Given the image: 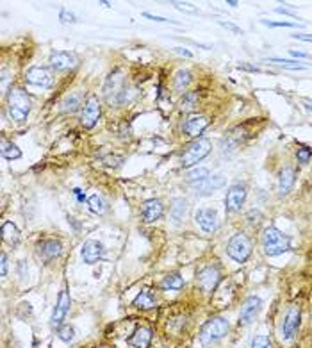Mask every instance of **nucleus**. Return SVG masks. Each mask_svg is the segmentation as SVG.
Wrapping results in <instances>:
<instances>
[{
  "mask_svg": "<svg viewBox=\"0 0 312 348\" xmlns=\"http://www.w3.org/2000/svg\"><path fill=\"white\" fill-rule=\"evenodd\" d=\"M31 113V99L24 88L13 86L8 93V115L11 122L24 123Z\"/></svg>",
  "mask_w": 312,
  "mask_h": 348,
  "instance_id": "1",
  "label": "nucleus"
},
{
  "mask_svg": "<svg viewBox=\"0 0 312 348\" xmlns=\"http://www.w3.org/2000/svg\"><path fill=\"white\" fill-rule=\"evenodd\" d=\"M260 241H262L264 254L269 255V257H275V255L284 254L289 250V238L276 227H267L262 232Z\"/></svg>",
  "mask_w": 312,
  "mask_h": 348,
  "instance_id": "2",
  "label": "nucleus"
},
{
  "mask_svg": "<svg viewBox=\"0 0 312 348\" xmlns=\"http://www.w3.org/2000/svg\"><path fill=\"white\" fill-rule=\"evenodd\" d=\"M228 319L223 318V316H216V318H211L200 330V343L203 346H211V344L218 343L219 339L227 336L228 332Z\"/></svg>",
  "mask_w": 312,
  "mask_h": 348,
  "instance_id": "3",
  "label": "nucleus"
},
{
  "mask_svg": "<svg viewBox=\"0 0 312 348\" xmlns=\"http://www.w3.org/2000/svg\"><path fill=\"white\" fill-rule=\"evenodd\" d=\"M211 150H212V145H211V141H209V139H205V138L195 139V141L187 145L186 150L182 152V157H180V161H182V166H184V168L195 166V164L200 163L203 157L209 156V154H211Z\"/></svg>",
  "mask_w": 312,
  "mask_h": 348,
  "instance_id": "4",
  "label": "nucleus"
},
{
  "mask_svg": "<svg viewBox=\"0 0 312 348\" xmlns=\"http://www.w3.org/2000/svg\"><path fill=\"white\" fill-rule=\"evenodd\" d=\"M227 254L235 262H246L251 255V241L244 232H237L227 243Z\"/></svg>",
  "mask_w": 312,
  "mask_h": 348,
  "instance_id": "5",
  "label": "nucleus"
},
{
  "mask_svg": "<svg viewBox=\"0 0 312 348\" xmlns=\"http://www.w3.org/2000/svg\"><path fill=\"white\" fill-rule=\"evenodd\" d=\"M100 113L102 107L98 97L97 95H89L81 109V123L86 129H93L100 120Z\"/></svg>",
  "mask_w": 312,
  "mask_h": 348,
  "instance_id": "6",
  "label": "nucleus"
},
{
  "mask_svg": "<svg viewBox=\"0 0 312 348\" xmlns=\"http://www.w3.org/2000/svg\"><path fill=\"white\" fill-rule=\"evenodd\" d=\"M70 307H72V298H70L68 289H63L59 293V298H57L56 307L52 311V316H50V325L54 328H59L63 323H65L66 316L70 312Z\"/></svg>",
  "mask_w": 312,
  "mask_h": 348,
  "instance_id": "7",
  "label": "nucleus"
},
{
  "mask_svg": "<svg viewBox=\"0 0 312 348\" xmlns=\"http://www.w3.org/2000/svg\"><path fill=\"white\" fill-rule=\"evenodd\" d=\"M219 280H221V275H219V270L216 266L202 268L196 275V284L203 293H212L219 284Z\"/></svg>",
  "mask_w": 312,
  "mask_h": 348,
  "instance_id": "8",
  "label": "nucleus"
},
{
  "mask_svg": "<svg viewBox=\"0 0 312 348\" xmlns=\"http://www.w3.org/2000/svg\"><path fill=\"white\" fill-rule=\"evenodd\" d=\"M300 321H301L300 307L298 305H291L287 309V312H285L284 325H282V337H284V341H291L296 336V330L300 327Z\"/></svg>",
  "mask_w": 312,
  "mask_h": 348,
  "instance_id": "9",
  "label": "nucleus"
},
{
  "mask_svg": "<svg viewBox=\"0 0 312 348\" xmlns=\"http://www.w3.org/2000/svg\"><path fill=\"white\" fill-rule=\"evenodd\" d=\"M25 82L31 84V86H38V88H50L54 84V77L49 70L43 68V66H33V68L27 70L25 74Z\"/></svg>",
  "mask_w": 312,
  "mask_h": 348,
  "instance_id": "10",
  "label": "nucleus"
},
{
  "mask_svg": "<svg viewBox=\"0 0 312 348\" xmlns=\"http://www.w3.org/2000/svg\"><path fill=\"white\" fill-rule=\"evenodd\" d=\"M260 309H262V300L259 296H248L244 300L243 307H241V312H239V325H250L253 319L259 316Z\"/></svg>",
  "mask_w": 312,
  "mask_h": 348,
  "instance_id": "11",
  "label": "nucleus"
},
{
  "mask_svg": "<svg viewBox=\"0 0 312 348\" xmlns=\"http://www.w3.org/2000/svg\"><path fill=\"white\" fill-rule=\"evenodd\" d=\"M244 200H246V188L243 184L230 186L227 191V197H225V209L228 213H235V211L241 209Z\"/></svg>",
  "mask_w": 312,
  "mask_h": 348,
  "instance_id": "12",
  "label": "nucleus"
},
{
  "mask_svg": "<svg viewBox=\"0 0 312 348\" xmlns=\"http://www.w3.org/2000/svg\"><path fill=\"white\" fill-rule=\"evenodd\" d=\"M195 221L198 223V227L203 232L211 234L218 227V214H216L214 209L211 207H200L195 213Z\"/></svg>",
  "mask_w": 312,
  "mask_h": 348,
  "instance_id": "13",
  "label": "nucleus"
},
{
  "mask_svg": "<svg viewBox=\"0 0 312 348\" xmlns=\"http://www.w3.org/2000/svg\"><path fill=\"white\" fill-rule=\"evenodd\" d=\"M104 252H106V246L102 245L100 241L88 239L81 248V257L86 264H95V262H98L104 257Z\"/></svg>",
  "mask_w": 312,
  "mask_h": 348,
  "instance_id": "14",
  "label": "nucleus"
},
{
  "mask_svg": "<svg viewBox=\"0 0 312 348\" xmlns=\"http://www.w3.org/2000/svg\"><path fill=\"white\" fill-rule=\"evenodd\" d=\"M49 63H50V68L56 70V72H66V70L73 68V66L77 65V58L72 52L57 50V52H52Z\"/></svg>",
  "mask_w": 312,
  "mask_h": 348,
  "instance_id": "15",
  "label": "nucleus"
},
{
  "mask_svg": "<svg viewBox=\"0 0 312 348\" xmlns=\"http://www.w3.org/2000/svg\"><path fill=\"white\" fill-rule=\"evenodd\" d=\"M207 125H209V118L203 115H195V116H189V118L184 122V134L189 136V138H196L198 139V136L202 134L203 131L207 129Z\"/></svg>",
  "mask_w": 312,
  "mask_h": 348,
  "instance_id": "16",
  "label": "nucleus"
},
{
  "mask_svg": "<svg viewBox=\"0 0 312 348\" xmlns=\"http://www.w3.org/2000/svg\"><path fill=\"white\" fill-rule=\"evenodd\" d=\"M193 186H195L196 195L207 197V195H211V193L218 191L219 188L225 186V177L221 173H216V175H211L209 179H205L203 182H198V184H193Z\"/></svg>",
  "mask_w": 312,
  "mask_h": 348,
  "instance_id": "17",
  "label": "nucleus"
},
{
  "mask_svg": "<svg viewBox=\"0 0 312 348\" xmlns=\"http://www.w3.org/2000/svg\"><path fill=\"white\" fill-rule=\"evenodd\" d=\"M296 180V172L291 166H285V168L280 170L278 173V195L280 197H285L289 195V191L292 189Z\"/></svg>",
  "mask_w": 312,
  "mask_h": 348,
  "instance_id": "18",
  "label": "nucleus"
},
{
  "mask_svg": "<svg viewBox=\"0 0 312 348\" xmlns=\"http://www.w3.org/2000/svg\"><path fill=\"white\" fill-rule=\"evenodd\" d=\"M61 243L57 239H43V241L38 245V254L45 259V261H52L57 255L61 254Z\"/></svg>",
  "mask_w": 312,
  "mask_h": 348,
  "instance_id": "19",
  "label": "nucleus"
},
{
  "mask_svg": "<svg viewBox=\"0 0 312 348\" xmlns=\"http://www.w3.org/2000/svg\"><path fill=\"white\" fill-rule=\"evenodd\" d=\"M186 213H187V200L186 198H173L171 200V205H170V220L175 227H178L182 223V220L186 218Z\"/></svg>",
  "mask_w": 312,
  "mask_h": 348,
  "instance_id": "20",
  "label": "nucleus"
},
{
  "mask_svg": "<svg viewBox=\"0 0 312 348\" xmlns=\"http://www.w3.org/2000/svg\"><path fill=\"white\" fill-rule=\"evenodd\" d=\"M162 216V202L157 198H150L143 204V220L146 223H152V221L159 220Z\"/></svg>",
  "mask_w": 312,
  "mask_h": 348,
  "instance_id": "21",
  "label": "nucleus"
},
{
  "mask_svg": "<svg viewBox=\"0 0 312 348\" xmlns=\"http://www.w3.org/2000/svg\"><path fill=\"white\" fill-rule=\"evenodd\" d=\"M129 343L134 348H148L152 343V328L148 327H138L136 332L132 334V337L129 339Z\"/></svg>",
  "mask_w": 312,
  "mask_h": 348,
  "instance_id": "22",
  "label": "nucleus"
},
{
  "mask_svg": "<svg viewBox=\"0 0 312 348\" xmlns=\"http://www.w3.org/2000/svg\"><path fill=\"white\" fill-rule=\"evenodd\" d=\"M61 106H63V113H75V111H79V109H82V91H73V93H70V95H66L65 99H63V102H61Z\"/></svg>",
  "mask_w": 312,
  "mask_h": 348,
  "instance_id": "23",
  "label": "nucleus"
},
{
  "mask_svg": "<svg viewBox=\"0 0 312 348\" xmlns=\"http://www.w3.org/2000/svg\"><path fill=\"white\" fill-rule=\"evenodd\" d=\"M2 238L11 246H17L20 243V230H18V227L13 221H6L2 225Z\"/></svg>",
  "mask_w": 312,
  "mask_h": 348,
  "instance_id": "24",
  "label": "nucleus"
},
{
  "mask_svg": "<svg viewBox=\"0 0 312 348\" xmlns=\"http://www.w3.org/2000/svg\"><path fill=\"white\" fill-rule=\"evenodd\" d=\"M134 305H136L138 309H152V307H155L154 293H152L150 289H143L141 293L136 296V300H134Z\"/></svg>",
  "mask_w": 312,
  "mask_h": 348,
  "instance_id": "25",
  "label": "nucleus"
},
{
  "mask_svg": "<svg viewBox=\"0 0 312 348\" xmlns=\"http://www.w3.org/2000/svg\"><path fill=\"white\" fill-rule=\"evenodd\" d=\"M161 287L166 291H177L180 287H184V277L178 273H171V275H166V277L162 278L161 282Z\"/></svg>",
  "mask_w": 312,
  "mask_h": 348,
  "instance_id": "26",
  "label": "nucleus"
},
{
  "mask_svg": "<svg viewBox=\"0 0 312 348\" xmlns=\"http://www.w3.org/2000/svg\"><path fill=\"white\" fill-rule=\"evenodd\" d=\"M189 84H191V72L189 70H178L173 77L175 91H186Z\"/></svg>",
  "mask_w": 312,
  "mask_h": 348,
  "instance_id": "27",
  "label": "nucleus"
},
{
  "mask_svg": "<svg viewBox=\"0 0 312 348\" xmlns=\"http://www.w3.org/2000/svg\"><path fill=\"white\" fill-rule=\"evenodd\" d=\"M2 156H4L6 159H9V161L20 159V157H22V150L15 143H9L8 139L2 138Z\"/></svg>",
  "mask_w": 312,
  "mask_h": 348,
  "instance_id": "28",
  "label": "nucleus"
},
{
  "mask_svg": "<svg viewBox=\"0 0 312 348\" xmlns=\"http://www.w3.org/2000/svg\"><path fill=\"white\" fill-rule=\"evenodd\" d=\"M196 104H198V93H196V91H187V93H184V97H182L180 109H182L184 113H189V111L195 109Z\"/></svg>",
  "mask_w": 312,
  "mask_h": 348,
  "instance_id": "29",
  "label": "nucleus"
},
{
  "mask_svg": "<svg viewBox=\"0 0 312 348\" xmlns=\"http://www.w3.org/2000/svg\"><path fill=\"white\" fill-rule=\"evenodd\" d=\"M88 205H89V209H91L93 213H97V214H104V213H106V209H107L106 200H104L100 195H91V197L88 198Z\"/></svg>",
  "mask_w": 312,
  "mask_h": 348,
  "instance_id": "30",
  "label": "nucleus"
},
{
  "mask_svg": "<svg viewBox=\"0 0 312 348\" xmlns=\"http://www.w3.org/2000/svg\"><path fill=\"white\" fill-rule=\"evenodd\" d=\"M267 63H273V65H278L282 68H287V70H305V65L298 61H291V59H280V58H269Z\"/></svg>",
  "mask_w": 312,
  "mask_h": 348,
  "instance_id": "31",
  "label": "nucleus"
},
{
  "mask_svg": "<svg viewBox=\"0 0 312 348\" xmlns=\"http://www.w3.org/2000/svg\"><path fill=\"white\" fill-rule=\"evenodd\" d=\"M209 170L207 168H195V170H191L189 173H187V180H189L191 184H198V182H203L205 179H209Z\"/></svg>",
  "mask_w": 312,
  "mask_h": 348,
  "instance_id": "32",
  "label": "nucleus"
},
{
  "mask_svg": "<svg viewBox=\"0 0 312 348\" xmlns=\"http://www.w3.org/2000/svg\"><path fill=\"white\" fill-rule=\"evenodd\" d=\"M57 337L61 341H65V343H70V341H73V337H75V330H73V327H70V325H61V327L57 328Z\"/></svg>",
  "mask_w": 312,
  "mask_h": 348,
  "instance_id": "33",
  "label": "nucleus"
},
{
  "mask_svg": "<svg viewBox=\"0 0 312 348\" xmlns=\"http://www.w3.org/2000/svg\"><path fill=\"white\" fill-rule=\"evenodd\" d=\"M296 157H298V161H300L301 164H307L308 159L312 157V150L307 147H300L296 150Z\"/></svg>",
  "mask_w": 312,
  "mask_h": 348,
  "instance_id": "34",
  "label": "nucleus"
},
{
  "mask_svg": "<svg viewBox=\"0 0 312 348\" xmlns=\"http://www.w3.org/2000/svg\"><path fill=\"white\" fill-rule=\"evenodd\" d=\"M251 348H271L269 337H266V336H255V337H253V341H251Z\"/></svg>",
  "mask_w": 312,
  "mask_h": 348,
  "instance_id": "35",
  "label": "nucleus"
},
{
  "mask_svg": "<svg viewBox=\"0 0 312 348\" xmlns=\"http://www.w3.org/2000/svg\"><path fill=\"white\" fill-rule=\"evenodd\" d=\"M59 20H61L63 24H75V22H77V17H75L72 11H68V9H61Z\"/></svg>",
  "mask_w": 312,
  "mask_h": 348,
  "instance_id": "36",
  "label": "nucleus"
},
{
  "mask_svg": "<svg viewBox=\"0 0 312 348\" xmlns=\"http://www.w3.org/2000/svg\"><path fill=\"white\" fill-rule=\"evenodd\" d=\"M264 25L267 27H301V25L294 24V22H267V20H262Z\"/></svg>",
  "mask_w": 312,
  "mask_h": 348,
  "instance_id": "37",
  "label": "nucleus"
},
{
  "mask_svg": "<svg viewBox=\"0 0 312 348\" xmlns=\"http://www.w3.org/2000/svg\"><path fill=\"white\" fill-rule=\"evenodd\" d=\"M173 6L177 9H180V11H186V13H196V11H198V9H196L193 4H189V2H173Z\"/></svg>",
  "mask_w": 312,
  "mask_h": 348,
  "instance_id": "38",
  "label": "nucleus"
},
{
  "mask_svg": "<svg viewBox=\"0 0 312 348\" xmlns=\"http://www.w3.org/2000/svg\"><path fill=\"white\" fill-rule=\"evenodd\" d=\"M143 17L150 18V20H154V22H161V24H175V25H178V22L168 20V18H162V17H155V15H150V13H143Z\"/></svg>",
  "mask_w": 312,
  "mask_h": 348,
  "instance_id": "39",
  "label": "nucleus"
},
{
  "mask_svg": "<svg viewBox=\"0 0 312 348\" xmlns=\"http://www.w3.org/2000/svg\"><path fill=\"white\" fill-rule=\"evenodd\" d=\"M8 275V255L6 252L0 254V277H6Z\"/></svg>",
  "mask_w": 312,
  "mask_h": 348,
  "instance_id": "40",
  "label": "nucleus"
},
{
  "mask_svg": "<svg viewBox=\"0 0 312 348\" xmlns=\"http://www.w3.org/2000/svg\"><path fill=\"white\" fill-rule=\"evenodd\" d=\"M219 25H221V27H225V29L232 31V33H235V34H243V31H241L237 25L230 24V22H219Z\"/></svg>",
  "mask_w": 312,
  "mask_h": 348,
  "instance_id": "41",
  "label": "nucleus"
},
{
  "mask_svg": "<svg viewBox=\"0 0 312 348\" xmlns=\"http://www.w3.org/2000/svg\"><path fill=\"white\" fill-rule=\"evenodd\" d=\"M289 54H291L292 58H298V59H308V58H310V54L301 52V50H289Z\"/></svg>",
  "mask_w": 312,
  "mask_h": 348,
  "instance_id": "42",
  "label": "nucleus"
},
{
  "mask_svg": "<svg viewBox=\"0 0 312 348\" xmlns=\"http://www.w3.org/2000/svg\"><path fill=\"white\" fill-rule=\"evenodd\" d=\"M292 38H294V40H301V41H310V43H312V34L296 33V34H292Z\"/></svg>",
  "mask_w": 312,
  "mask_h": 348,
  "instance_id": "43",
  "label": "nucleus"
},
{
  "mask_svg": "<svg viewBox=\"0 0 312 348\" xmlns=\"http://www.w3.org/2000/svg\"><path fill=\"white\" fill-rule=\"evenodd\" d=\"M237 68L239 70H246V72H259V68L257 66H250V65H244V63H241V65H237Z\"/></svg>",
  "mask_w": 312,
  "mask_h": 348,
  "instance_id": "44",
  "label": "nucleus"
},
{
  "mask_svg": "<svg viewBox=\"0 0 312 348\" xmlns=\"http://www.w3.org/2000/svg\"><path fill=\"white\" fill-rule=\"evenodd\" d=\"M276 13H280V15H287V17H292V18L296 17V13H292L291 9H287V8H276Z\"/></svg>",
  "mask_w": 312,
  "mask_h": 348,
  "instance_id": "45",
  "label": "nucleus"
},
{
  "mask_svg": "<svg viewBox=\"0 0 312 348\" xmlns=\"http://www.w3.org/2000/svg\"><path fill=\"white\" fill-rule=\"evenodd\" d=\"M73 195H75V197H77V200L79 202H84L86 200V195H84V193H82V189H73Z\"/></svg>",
  "mask_w": 312,
  "mask_h": 348,
  "instance_id": "46",
  "label": "nucleus"
},
{
  "mask_svg": "<svg viewBox=\"0 0 312 348\" xmlns=\"http://www.w3.org/2000/svg\"><path fill=\"white\" fill-rule=\"evenodd\" d=\"M175 50H177L178 54H184V56H186V58H191V56H193V54H191L189 50H186V49H180V47H177V49H175Z\"/></svg>",
  "mask_w": 312,
  "mask_h": 348,
  "instance_id": "47",
  "label": "nucleus"
},
{
  "mask_svg": "<svg viewBox=\"0 0 312 348\" xmlns=\"http://www.w3.org/2000/svg\"><path fill=\"white\" fill-rule=\"evenodd\" d=\"M303 106H305V109H307V111H310V113H312V102H310V100H305V102H303Z\"/></svg>",
  "mask_w": 312,
  "mask_h": 348,
  "instance_id": "48",
  "label": "nucleus"
},
{
  "mask_svg": "<svg viewBox=\"0 0 312 348\" xmlns=\"http://www.w3.org/2000/svg\"><path fill=\"white\" fill-rule=\"evenodd\" d=\"M227 6H230V8H237V2H235V0H228Z\"/></svg>",
  "mask_w": 312,
  "mask_h": 348,
  "instance_id": "49",
  "label": "nucleus"
}]
</instances>
